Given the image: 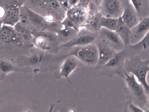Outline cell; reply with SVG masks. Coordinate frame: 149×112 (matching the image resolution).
Returning <instances> with one entry per match:
<instances>
[{"label":"cell","instance_id":"1","mask_svg":"<svg viewBox=\"0 0 149 112\" xmlns=\"http://www.w3.org/2000/svg\"><path fill=\"white\" fill-rule=\"evenodd\" d=\"M66 56L75 57L82 63L89 66H96L98 61V51L95 43L72 47Z\"/></svg>","mask_w":149,"mask_h":112},{"label":"cell","instance_id":"2","mask_svg":"<svg viewBox=\"0 0 149 112\" xmlns=\"http://www.w3.org/2000/svg\"><path fill=\"white\" fill-rule=\"evenodd\" d=\"M89 16L88 8L78 5L67 11L66 17L61 23L64 27L79 29L84 27Z\"/></svg>","mask_w":149,"mask_h":112},{"label":"cell","instance_id":"3","mask_svg":"<svg viewBox=\"0 0 149 112\" xmlns=\"http://www.w3.org/2000/svg\"><path fill=\"white\" fill-rule=\"evenodd\" d=\"M126 54L125 49L116 51L111 59L105 65L99 68L101 75L111 77L115 75L123 77V66Z\"/></svg>","mask_w":149,"mask_h":112},{"label":"cell","instance_id":"4","mask_svg":"<svg viewBox=\"0 0 149 112\" xmlns=\"http://www.w3.org/2000/svg\"><path fill=\"white\" fill-rule=\"evenodd\" d=\"M99 39L98 33L92 32L84 27L79 29L74 37L69 42L63 44V47L71 48L95 43Z\"/></svg>","mask_w":149,"mask_h":112},{"label":"cell","instance_id":"5","mask_svg":"<svg viewBox=\"0 0 149 112\" xmlns=\"http://www.w3.org/2000/svg\"><path fill=\"white\" fill-rule=\"evenodd\" d=\"M129 73L133 74L143 87L146 93H149V84L147 75L149 72V60H140L130 63L129 66Z\"/></svg>","mask_w":149,"mask_h":112},{"label":"cell","instance_id":"6","mask_svg":"<svg viewBox=\"0 0 149 112\" xmlns=\"http://www.w3.org/2000/svg\"><path fill=\"white\" fill-rule=\"evenodd\" d=\"M125 8L120 0H102L99 12L102 16L118 18L121 16Z\"/></svg>","mask_w":149,"mask_h":112},{"label":"cell","instance_id":"7","mask_svg":"<svg viewBox=\"0 0 149 112\" xmlns=\"http://www.w3.org/2000/svg\"><path fill=\"white\" fill-rule=\"evenodd\" d=\"M123 72L126 83L131 93L139 100H145L146 92L143 86L133 74H128L124 70Z\"/></svg>","mask_w":149,"mask_h":112},{"label":"cell","instance_id":"8","mask_svg":"<svg viewBox=\"0 0 149 112\" xmlns=\"http://www.w3.org/2000/svg\"><path fill=\"white\" fill-rule=\"evenodd\" d=\"M98 33L99 39L117 51H118L117 48L122 45H124L121 39L115 31L101 27Z\"/></svg>","mask_w":149,"mask_h":112},{"label":"cell","instance_id":"9","mask_svg":"<svg viewBox=\"0 0 149 112\" xmlns=\"http://www.w3.org/2000/svg\"><path fill=\"white\" fill-rule=\"evenodd\" d=\"M98 51V59L96 68L98 69L106 63L117 51L99 39L95 43Z\"/></svg>","mask_w":149,"mask_h":112},{"label":"cell","instance_id":"10","mask_svg":"<svg viewBox=\"0 0 149 112\" xmlns=\"http://www.w3.org/2000/svg\"><path fill=\"white\" fill-rule=\"evenodd\" d=\"M66 58L60 67L59 76L60 77H64L71 84L69 79V75L76 70L82 63L77 58L74 56H68Z\"/></svg>","mask_w":149,"mask_h":112},{"label":"cell","instance_id":"11","mask_svg":"<svg viewBox=\"0 0 149 112\" xmlns=\"http://www.w3.org/2000/svg\"><path fill=\"white\" fill-rule=\"evenodd\" d=\"M20 7L16 4L7 6L2 18V24L14 27L19 21Z\"/></svg>","mask_w":149,"mask_h":112},{"label":"cell","instance_id":"12","mask_svg":"<svg viewBox=\"0 0 149 112\" xmlns=\"http://www.w3.org/2000/svg\"><path fill=\"white\" fill-rule=\"evenodd\" d=\"M148 31L149 16L143 18L131 29V42L132 41H134L135 43L138 42Z\"/></svg>","mask_w":149,"mask_h":112},{"label":"cell","instance_id":"13","mask_svg":"<svg viewBox=\"0 0 149 112\" xmlns=\"http://www.w3.org/2000/svg\"><path fill=\"white\" fill-rule=\"evenodd\" d=\"M115 31L118 35L126 48L130 44L131 28L123 21L121 17L118 18Z\"/></svg>","mask_w":149,"mask_h":112},{"label":"cell","instance_id":"14","mask_svg":"<svg viewBox=\"0 0 149 112\" xmlns=\"http://www.w3.org/2000/svg\"><path fill=\"white\" fill-rule=\"evenodd\" d=\"M33 3L36 4L45 8L53 14L56 15L62 13L63 11L57 0H31Z\"/></svg>","mask_w":149,"mask_h":112},{"label":"cell","instance_id":"15","mask_svg":"<svg viewBox=\"0 0 149 112\" xmlns=\"http://www.w3.org/2000/svg\"><path fill=\"white\" fill-rule=\"evenodd\" d=\"M137 13L130 6L125 7L121 17L124 23L131 29L139 22Z\"/></svg>","mask_w":149,"mask_h":112},{"label":"cell","instance_id":"16","mask_svg":"<svg viewBox=\"0 0 149 112\" xmlns=\"http://www.w3.org/2000/svg\"><path fill=\"white\" fill-rule=\"evenodd\" d=\"M101 13L94 14L89 15L87 21L84 27L88 30L94 32H98L101 28L100 23V18L102 16Z\"/></svg>","mask_w":149,"mask_h":112},{"label":"cell","instance_id":"17","mask_svg":"<svg viewBox=\"0 0 149 112\" xmlns=\"http://www.w3.org/2000/svg\"><path fill=\"white\" fill-rule=\"evenodd\" d=\"M17 33L14 27L2 24L0 29V39L5 42L13 41Z\"/></svg>","mask_w":149,"mask_h":112},{"label":"cell","instance_id":"18","mask_svg":"<svg viewBox=\"0 0 149 112\" xmlns=\"http://www.w3.org/2000/svg\"><path fill=\"white\" fill-rule=\"evenodd\" d=\"M118 18L102 16L100 21L101 27L110 30L115 31L118 24Z\"/></svg>","mask_w":149,"mask_h":112},{"label":"cell","instance_id":"19","mask_svg":"<svg viewBox=\"0 0 149 112\" xmlns=\"http://www.w3.org/2000/svg\"><path fill=\"white\" fill-rule=\"evenodd\" d=\"M130 48L134 50H145L149 48V31L139 41L129 45Z\"/></svg>","mask_w":149,"mask_h":112},{"label":"cell","instance_id":"20","mask_svg":"<svg viewBox=\"0 0 149 112\" xmlns=\"http://www.w3.org/2000/svg\"><path fill=\"white\" fill-rule=\"evenodd\" d=\"M79 29L71 27H64L60 31L61 36L65 41L66 43L72 39L78 32Z\"/></svg>","mask_w":149,"mask_h":112},{"label":"cell","instance_id":"21","mask_svg":"<svg viewBox=\"0 0 149 112\" xmlns=\"http://www.w3.org/2000/svg\"><path fill=\"white\" fill-rule=\"evenodd\" d=\"M132 7L137 13L138 14L142 8L143 0H130Z\"/></svg>","mask_w":149,"mask_h":112},{"label":"cell","instance_id":"22","mask_svg":"<svg viewBox=\"0 0 149 112\" xmlns=\"http://www.w3.org/2000/svg\"><path fill=\"white\" fill-rule=\"evenodd\" d=\"M128 106L131 112H143L145 111L142 109L135 105L131 102H129Z\"/></svg>","mask_w":149,"mask_h":112},{"label":"cell","instance_id":"23","mask_svg":"<svg viewBox=\"0 0 149 112\" xmlns=\"http://www.w3.org/2000/svg\"><path fill=\"white\" fill-rule=\"evenodd\" d=\"M12 68L11 65L7 62L3 61L1 63V70L3 72H8Z\"/></svg>","mask_w":149,"mask_h":112},{"label":"cell","instance_id":"24","mask_svg":"<svg viewBox=\"0 0 149 112\" xmlns=\"http://www.w3.org/2000/svg\"><path fill=\"white\" fill-rule=\"evenodd\" d=\"M62 8L67 11L69 9L68 4V0H57Z\"/></svg>","mask_w":149,"mask_h":112},{"label":"cell","instance_id":"25","mask_svg":"<svg viewBox=\"0 0 149 112\" xmlns=\"http://www.w3.org/2000/svg\"><path fill=\"white\" fill-rule=\"evenodd\" d=\"M80 0H68V3L69 9L78 5Z\"/></svg>","mask_w":149,"mask_h":112},{"label":"cell","instance_id":"26","mask_svg":"<svg viewBox=\"0 0 149 112\" xmlns=\"http://www.w3.org/2000/svg\"><path fill=\"white\" fill-rule=\"evenodd\" d=\"M148 103H149V101H148Z\"/></svg>","mask_w":149,"mask_h":112}]
</instances>
